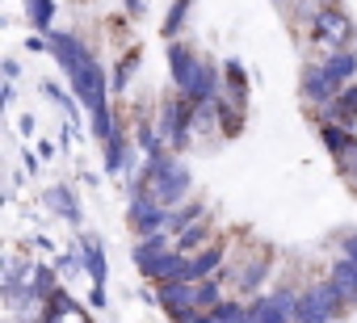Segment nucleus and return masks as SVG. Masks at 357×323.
<instances>
[{
    "instance_id": "37",
    "label": "nucleus",
    "mask_w": 357,
    "mask_h": 323,
    "mask_svg": "<svg viewBox=\"0 0 357 323\" xmlns=\"http://www.w3.org/2000/svg\"><path fill=\"white\" fill-rule=\"evenodd\" d=\"M340 248H344V256H353V260H357V235H344V244H340Z\"/></svg>"
},
{
    "instance_id": "6",
    "label": "nucleus",
    "mask_w": 357,
    "mask_h": 323,
    "mask_svg": "<svg viewBox=\"0 0 357 323\" xmlns=\"http://www.w3.org/2000/svg\"><path fill=\"white\" fill-rule=\"evenodd\" d=\"M155 302L172 323H194V315L202 310L198 306V281H160Z\"/></svg>"
},
{
    "instance_id": "16",
    "label": "nucleus",
    "mask_w": 357,
    "mask_h": 323,
    "mask_svg": "<svg viewBox=\"0 0 357 323\" xmlns=\"http://www.w3.org/2000/svg\"><path fill=\"white\" fill-rule=\"evenodd\" d=\"M269 260H273V248H261L248 265H240L236 269V290L240 294H261V285L269 277Z\"/></svg>"
},
{
    "instance_id": "31",
    "label": "nucleus",
    "mask_w": 357,
    "mask_h": 323,
    "mask_svg": "<svg viewBox=\"0 0 357 323\" xmlns=\"http://www.w3.org/2000/svg\"><path fill=\"white\" fill-rule=\"evenodd\" d=\"M43 93H47L51 101H59V105L68 109V118H76V113H80V109H76V101H72V97H68V93H63L59 84H43Z\"/></svg>"
},
{
    "instance_id": "20",
    "label": "nucleus",
    "mask_w": 357,
    "mask_h": 323,
    "mask_svg": "<svg viewBox=\"0 0 357 323\" xmlns=\"http://www.w3.org/2000/svg\"><path fill=\"white\" fill-rule=\"evenodd\" d=\"M223 93H227L236 105L248 109V72H244L240 59H223Z\"/></svg>"
},
{
    "instance_id": "22",
    "label": "nucleus",
    "mask_w": 357,
    "mask_h": 323,
    "mask_svg": "<svg viewBox=\"0 0 357 323\" xmlns=\"http://www.w3.org/2000/svg\"><path fill=\"white\" fill-rule=\"evenodd\" d=\"M30 290H34V298L47 306L63 285H59V269L55 265H34V273H30Z\"/></svg>"
},
{
    "instance_id": "33",
    "label": "nucleus",
    "mask_w": 357,
    "mask_h": 323,
    "mask_svg": "<svg viewBox=\"0 0 357 323\" xmlns=\"http://www.w3.org/2000/svg\"><path fill=\"white\" fill-rule=\"evenodd\" d=\"M89 306H93V310H105V306H109V298H105V285H93V294H89Z\"/></svg>"
},
{
    "instance_id": "35",
    "label": "nucleus",
    "mask_w": 357,
    "mask_h": 323,
    "mask_svg": "<svg viewBox=\"0 0 357 323\" xmlns=\"http://www.w3.org/2000/svg\"><path fill=\"white\" fill-rule=\"evenodd\" d=\"M122 5H126L130 17H143V13H147V0H122Z\"/></svg>"
},
{
    "instance_id": "27",
    "label": "nucleus",
    "mask_w": 357,
    "mask_h": 323,
    "mask_svg": "<svg viewBox=\"0 0 357 323\" xmlns=\"http://www.w3.org/2000/svg\"><path fill=\"white\" fill-rule=\"evenodd\" d=\"M139 59H143L139 47L122 51V59H118V68H114V76H109V88H114V93H126V88H130V76L139 72Z\"/></svg>"
},
{
    "instance_id": "23",
    "label": "nucleus",
    "mask_w": 357,
    "mask_h": 323,
    "mask_svg": "<svg viewBox=\"0 0 357 323\" xmlns=\"http://www.w3.org/2000/svg\"><path fill=\"white\" fill-rule=\"evenodd\" d=\"M328 277L336 281V290L344 294V302H357V260H353V256H340Z\"/></svg>"
},
{
    "instance_id": "28",
    "label": "nucleus",
    "mask_w": 357,
    "mask_h": 323,
    "mask_svg": "<svg viewBox=\"0 0 357 323\" xmlns=\"http://www.w3.org/2000/svg\"><path fill=\"white\" fill-rule=\"evenodd\" d=\"M26 17H30L34 34H51V26H55V0H26Z\"/></svg>"
},
{
    "instance_id": "10",
    "label": "nucleus",
    "mask_w": 357,
    "mask_h": 323,
    "mask_svg": "<svg viewBox=\"0 0 357 323\" xmlns=\"http://www.w3.org/2000/svg\"><path fill=\"white\" fill-rule=\"evenodd\" d=\"M294 306H298V294H294V290L261 294V298L248 306V323H294Z\"/></svg>"
},
{
    "instance_id": "15",
    "label": "nucleus",
    "mask_w": 357,
    "mask_h": 323,
    "mask_svg": "<svg viewBox=\"0 0 357 323\" xmlns=\"http://www.w3.org/2000/svg\"><path fill=\"white\" fill-rule=\"evenodd\" d=\"M319 143H324V151L336 159V164H340L344 155L357 151V134H353V126H340V122H319Z\"/></svg>"
},
{
    "instance_id": "26",
    "label": "nucleus",
    "mask_w": 357,
    "mask_h": 323,
    "mask_svg": "<svg viewBox=\"0 0 357 323\" xmlns=\"http://www.w3.org/2000/svg\"><path fill=\"white\" fill-rule=\"evenodd\" d=\"M172 244H176V252H185V256H194V252H202V248L211 244V223H206V219H198L194 227H185V231H181V235H176Z\"/></svg>"
},
{
    "instance_id": "1",
    "label": "nucleus",
    "mask_w": 357,
    "mask_h": 323,
    "mask_svg": "<svg viewBox=\"0 0 357 323\" xmlns=\"http://www.w3.org/2000/svg\"><path fill=\"white\" fill-rule=\"evenodd\" d=\"M51 55L59 63V72L72 84V97L89 109V130L97 143H105L118 126H114V109H109V80L97 63V55L80 42V34H55L51 30Z\"/></svg>"
},
{
    "instance_id": "41",
    "label": "nucleus",
    "mask_w": 357,
    "mask_h": 323,
    "mask_svg": "<svg viewBox=\"0 0 357 323\" xmlns=\"http://www.w3.org/2000/svg\"><path fill=\"white\" fill-rule=\"evenodd\" d=\"M273 5H294V0H273Z\"/></svg>"
},
{
    "instance_id": "36",
    "label": "nucleus",
    "mask_w": 357,
    "mask_h": 323,
    "mask_svg": "<svg viewBox=\"0 0 357 323\" xmlns=\"http://www.w3.org/2000/svg\"><path fill=\"white\" fill-rule=\"evenodd\" d=\"M17 72H22V68H17V59H5V80H9V84L17 80Z\"/></svg>"
},
{
    "instance_id": "34",
    "label": "nucleus",
    "mask_w": 357,
    "mask_h": 323,
    "mask_svg": "<svg viewBox=\"0 0 357 323\" xmlns=\"http://www.w3.org/2000/svg\"><path fill=\"white\" fill-rule=\"evenodd\" d=\"M340 173H344V177H349V181H357V151H353V155H344V159H340Z\"/></svg>"
},
{
    "instance_id": "7",
    "label": "nucleus",
    "mask_w": 357,
    "mask_h": 323,
    "mask_svg": "<svg viewBox=\"0 0 357 323\" xmlns=\"http://www.w3.org/2000/svg\"><path fill=\"white\" fill-rule=\"evenodd\" d=\"M126 223H130L135 235H160V231H168V206H164L160 198H151L147 189H135V194H130Z\"/></svg>"
},
{
    "instance_id": "2",
    "label": "nucleus",
    "mask_w": 357,
    "mask_h": 323,
    "mask_svg": "<svg viewBox=\"0 0 357 323\" xmlns=\"http://www.w3.org/2000/svg\"><path fill=\"white\" fill-rule=\"evenodd\" d=\"M190 168L181 164L176 155H147L143 159V168H139V181H135V189H147L151 198H160L168 210L172 206H181L185 198H190Z\"/></svg>"
},
{
    "instance_id": "4",
    "label": "nucleus",
    "mask_w": 357,
    "mask_h": 323,
    "mask_svg": "<svg viewBox=\"0 0 357 323\" xmlns=\"http://www.w3.org/2000/svg\"><path fill=\"white\" fill-rule=\"evenodd\" d=\"M194 118H198V105H194L185 93H176L172 101L160 105V122H155V130L164 134V143H168L172 151H185L190 139H194Z\"/></svg>"
},
{
    "instance_id": "13",
    "label": "nucleus",
    "mask_w": 357,
    "mask_h": 323,
    "mask_svg": "<svg viewBox=\"0 0 357 323\" xmlns=\"http://www.w3.org/2000/svg\"><path fill=\"white\" fill-rule=\"evenodd\" d=\"M223 265H227V244H223V239H211L202 252H194V256H190V273H185V281H202V277H215Z\"/></svg>"
},
{
    "instance_id": "11",
    "label": "nucleus",
    "mask_w": 357,
    "mask_h": 323,
    "mask_svg": "<svg viewBox=\"0 0 357 323\" xmlns=\"http://www.w3.org/2000/svg\"><path fill=\"white\" fill-rule=\"evenodd\" d=\"M194 105H206V101H215L219 93H223V68H215L211 59H202L198 68H194V76H190V84L181 88Z\"/></svg>"
},
{
    "instance_id": "32",
    "label": "nucleus",
    "mask_w": 357,
    "mask_h": 323,
    "mask_svg": "<svg viewBox=\"0 0 357 323\" xmlns=\"http://www.w3.org/2000/svg\"><path fill=\"white\" fill-rule=\"evenodd\" d=\"M80 265H84V256H80V244H76V252H63V256H55V269H59L63 277H68V273H76Z\"/></svg>"
},
{
    "instance_id": "17",
    "label": "nucleus",
    "mask_w": 357,
    "mask_h": 323,
    "mask_svg": "<svg viewBox=\"0 0 357 323\" xmlns=\"http://www.w3.org/2000/svg\"><path fill=\"white\" fill-rule=\"evenodd\" d=\"M80 256H84V273H89V281H93V285H105V277H109V260H105V248H101L97 235H80Z\"/></svg>"
},
{
    "instance_id": "38",
    "label": "nucleus",
    "mask_w": 357,
    "mask_h": 323,
    "mask_svg": "<svg viewBox=\"0 0 357 323\" xmlns=\"http://www.w3.org/2000/svg\"><path fill=\"white\" fill-rule=\"evenodd\" d=\"M17 130H22V134H34V118H30V113H22V122H17Z\"/></svg>"
},
{
    "instance_id": "14",
    "label": "nucleus",
    "mask_w": 357,
    "mask_h": 323,
    "mask_svg": "<svg viewBox=\"0 0 357 323\" xmlns=\"http://www.w3.org/2000/svg\"><path fill=\"white\" fill-rule=\"evenodd\" d=\"M319 122H340V126H357V80L344 84L328 105H319Z\"/></svg>"
},
{
    "instance_id": "21",
    "label": "nucleus",
    "mask_w": 357,
    "mask_h": 323,
    "mask_svg": "<svg viewBox=\"0 0 357 323\" xmlns=\"http://www.w3.org/2000/svg\"><path fill=\"white\" fill-rule=\"evenodd\" d=\"M215 109H219V134L223 139H236L244 130V105H236L227 93H219L215 97Z\"/></svg>"
},
{
    "instance_id": "18",
    "label": "nucleus",
    "mask_w": 357,
    "mask_h": 323,
    "mask_svg": "<svg viewBox=\"0 0 357 323\" xmlns=\"http://www.w3.org/2000/svg\"><path fill=\"white\" fill-rule=\"evenodd\" d=\"M130 147H135V143H126L122 130H114V134L105 139V173H109V177H118L122 168H130V177H135V155H130Z\"/></svg>"
},
{
    "instance_id": "39",
    "label": "nucleus",
    "mask_w": 357,
    "mask_h": 323,
    "mask_svg": "<svg viewBox=\"0 0 357 323\" xmlns=\"http://www.w3.org/2000/svg\"><path fill=\"white\" fill-rule=\"evenodd\" d=\"M194 323H219V315H215V310H198Z\"/></svg>"
},
{
    "instance_id": "19",
    "label": "nucleus",
    "mask_w": 357,
    "mask_h": 323,
    "mask_svg": "<svg viewBox=\"0 0 357 323\" xmlns=\"http://www.w3.org/2000/svg\"><path fill=\"white\" fill-rule=\"evenodd\" d=\"M43 202H47L68 227H80V202H76V194H72L68 185H51V189L43 194Z\"/></svg>"
},
{
    "instance_id": "29",
    "label": "nucleus",
    "mask_w": 357,
    "mask_h": 323,
    "mask_svg": "<svg viewBox=\"0 0 357 323\" xmlns=\"http://www.w3.org/2000/svg\"><path fill=\"white\" fill-rule=\"evenodd\" d=\"M223 285H227V281H223V273L202 277V281H198V306H202V310H215V306L223 302Z\"/></svg>"
},
{
    "instance_id": "9",
    "label": "nucleus",
    "mask_w": 357,
    "mask_h": 323,
    "mask_svg": "<svg viewBox=\"0 0 357 323\" xmlns=\"http://www.w3.org/2000/svg\"><path fill=\"white\" fill-rule=\"evenodd\" d=\"M298 88H303V97H307L311 105H328V101L344 88V80L328 68V59H319V63H307V68H303Z\"/></svg>"
},
{
    "instance_id": "12",
    "label": "nucleus",
    "mask_w": 357,
    "mask_h": 323,
    "mask_svg": "<svg viewBox=\"0 0 357 323\" xmlns=\"http://www.w3.org/2000/svg\"><path fill=\"white\" fill-rule=\"evenodd\" d=\"M168 47V76H172V84H176V93H181L185 84H190V76H194V68L202 63V55L190 47V42H181V38H172V42H164Z\"/></svg>"
},
{
    "instance_id": "25",
    "label": "nucleus",
    "mask_w": 357,
    "mask_h": 323,
    "mask_svg": "<svg viewBox=\"0 0 357 323\" xmlns=\"http://www.w3.org/2000/svg\"><path fill=\"white\" fill-rule=\"evenodd\" d=\"M198 219H206V210H202V202H181V206H172L168 210V235L176 239L185 227H194Z\"/></svg>"
},
{
    "instance_id": "42",
    "label": "nucleus",
    "mask_w": 357,
    "mask_h": 323,
    "mask_svg": "<svg viewBox=\"0 0 357 323\" xmlns=\"http://www.w3.org/2000/svg\"><path fill=\"white\" fill-rule=\"evenodd\" d=\"M328 5H336V0H328Z\"/></svg>"
},
{
    "instance_id": "40",
    "label": "nucleus",
    "mask_w": 357,
    "mask_h": 323,
    "mask_svg": "<svg viewBox=\"0 0 357 323\" xmlns=\"http://www.w3.org/2000/svg\"><path fill=\"white\" fill-rule=\"evenodd\" d=\"M43 323H63V319L59 315H43Z\"/></svg>"
},
{
    "instance_id": "5",
    "label": "nucleus",
    "mask_w": 357,
    "mask_h": 323,
    "mask_svg": "<svg viewBox=\"0 0 357 323\" xmlns=\"http://www.w3.org/2000/svg\"><path fill=\"white\" fill-rule=\"evenodd\" d=\"M340 306H344V294L336 290L332 277H324V281H315V285H307V290L298 294L294 323H332V319L340 315Z\"/></svg>"
},
{
    "instance_id": "24",
    "label": "nucleus",
    "mask_w": 357,
    "mask_h": 323,
    "mask_svg": "<svg viewBox=\"0 0 357 323\" xmlns=\"http://www.w3.org/2000/svg\"><path fill=\"white\" fill-rule=\"evenodd\" d=\"M190 9H194V0H172V5H168V13H164V26H160L164 42L181 38V30H185V22H190Z\"/></svg>"
},
{
    "instance_id": "30",
    "label": "nucleus",
    "mask_w": 357,
    "mask_h": 323,
    "mask_svg": "<svg viewBox=\"0 0 357 323\" xmlns=\"http://www.w3.org/2000/svg\"><path fill=\"white\" fill-rule=\"evenodd\" d=\"M215 315H219V323H248V306L236 302V298H223V302L215 306Z\"/></svg>"
},
{
    "instance_id": "8",
    "label": "nucleus",
    "mask_w": 357,
    "mask_h": 323,
    "mask_svg": "<svg viewBox=\"0 0 357 323\" xmlns=\"http://www.w3.org/2000/svg\"><path fill=\"white\" fill-rule=\"evenodd\" d=\"M168 239H172L168 231H160V235H139V244L130 248V260H135V269H139L147 281H160V269H164L168 252L176 248V244H168Z\"/></svg>"
},
{
    "instance_id": "3",
    "label": "nucleus",
    "mask_w": 357,
    "mask_h": 323,
    "mask_svg": "<svg viewBox=\"0 0 357 323\" xmlns=\"http://www.w3.org/2000/svg\"><path fill=\"white\" fill-rule=\"evenodd\" d=\"M311 42L324 51V55H332V51H349L353 42H357V26H353V17L340 9V0L336 5H324L319 13H315V22H311Z\"/></svg>"
}]
</instances>
